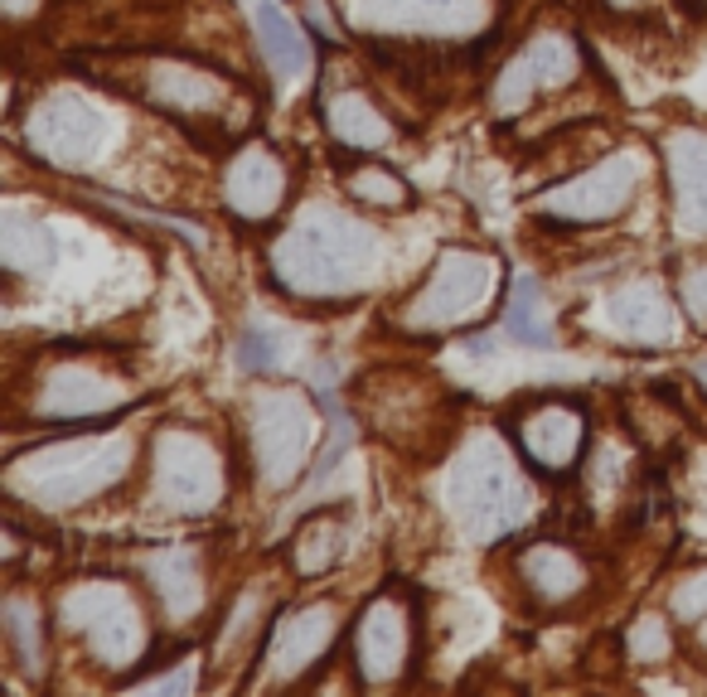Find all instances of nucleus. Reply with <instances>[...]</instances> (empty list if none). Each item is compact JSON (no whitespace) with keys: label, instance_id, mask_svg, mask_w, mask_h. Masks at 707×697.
<instances>
[{"label":"nucleus","instance_id":"f257e3e1","mask_svg":"<svg viewBox=\"0 0 707 697\" xmlns=\"http://www.w3.org/2000/svg\"><path fill=\"white\" fill-rule=\"evenodd\" d=\"M267 262L300 300L359 296L378 267V233L339 209H310L277 237Z\"/></svg>","mask_w":707,"mask_h":697},{"label":"nucleus","instance_id":"f03ea898","mask_svg":"<svg viewBox=\"0 0 707 697\" xmlns=\"http://www.w3.org/2000/svg\"><path fill=\"white\" fill-rule=\"evenodd\" d=\"M131 441L127 436L88 431L68 441H49L15 455L5 465V494L35 508H82L127 475Z\"/></svg>","mask_w":707,"mask_h":697},{"label":"nucleus","instance_id":"7ed1b4c3","mask_svg":"<svg viewBox=\"0 0 707 697\" xmlns=\"http://www.w3.org/2000/svg\"><path fill=\"white\" fill-rule=\"evenodd\" d=\"M247 441H253V470L267 489H291L306 475L310 455L320 446V412L306 392L296 388H267L257 392L253 417H247Z\"/></svg>","mask_w":707,"mask_h":697},{"label":"nucleus","instance_id":"20e7f679","mask_svg":"<svg viewBox=\"0 0 707 697\" xmlns=\"http://www.w3.org/2000/svg\"><path fill=\"white\" fill-rule=\"evenodd\" d=\"M151 494L170 514H214L223 504V455L200 426H160L151 436Z\"/></svg>","mask_w":707,"mask_h":697},{"label":"nucleus","instance_id":"39448f33","mask_svg":"<svg viewBox=\"0 0 707 697\" xmlns=\"http://www.w3.org/2000/svg\"><path fill=\"white\" fill-rule=\"evenodd\" d=\"M68 634H78L88 644L92 663H107V669H131L145 649H151V630L145 616L121 581H82L64 596L59 606Z\"/></svg>","mask_w":707,"mask_h":697},{"label":"nucleus","instance_id":"423d86ee","mask_svg":"<svg viewBox=\"0 0 707 697\" xmlns=\"http://www.w3.org/2000/svg\"><path fill=\"white\" fill-rule=\"evenodd\" d=\"M494 291V257H485L480 247H446L432 262V272L402 306V330L412 335H441L455 330L490 300Z\"/></svg>","mask_w":707,"mask_h":697},{"label":"nucleus","instance_id":"0eeeda50","mask_svg":"<svg viewBox=\"0 0 707 697\" xmlns=\"http://www.w3.org/2000/svg\"><path fill=\"white\" fill-rule=\"evenodd\" d=\"M451 504H455V518H461L465 533H471L475 543H490V538L509 533V528L524 518L528 489L494 441H475L451 480Z\"/></svg>","mask_w":707,"mask_h":697},{"label":"nucleus","instance_id":"6e6552de","mask_svg":"<svg viewBox=\"0 0 707 697\" xmlns=\"http://www.w3.org/2000/svg\"><path fill=\"white\" fill-rule=\"evenodd\" d=\"M640 180H644L640 155L610 151L606 160L587 165V170L557 180L553 190H543L534 209H538V218H543V223H567V228L610 223V218H620L630 204H635Z\"/></svg>","mask_w":707,"mask_h":697},{"label":"nucleus","instance_id":"1a4fd4ad","mask_svg":"<svg viewBox=\"0 0 707 697\" xmlns=\"http://www.w3.org/2000/svg\"><path fill=\"white\" fill-rule=\"evenodd\" d=\"M509 436H514L518 455H524L538 475L567 480V475L577 470V461L587 455L591 422L577 398H567V392H543V398L524 402V408L514 412Z\"/></svg>","mask_w":707,"mask_h":697},{"label":"nucleus","instance_id":"9d476101","mask_svg":"<svg viewBox=\"0 0 707 697\" xmlns=\"http://www.w3.org/2000/svg\"><path fill=\"white\" fill-rule=\"evenodd\" d=\"M581 78V49L567 35H534L524 49L499 64L494 82H490V107L494 117L514 121L534 107L538 98H553V92L571 88Z\"/></svg>","mask_w":707,"mask_h":697},{"label":"nucleus","instance_id":"9b49d317","mask_svg":"<svg viewBox=\"0 0 707 697\" xmlns=\"http://www.w3.org/2000/svg\"><path fill=\"white\" fill-rule=\"evenodd\" d=\"M339 640V610L330 601H310L296 606L267 630L262 649H257V688H291V683L310 679L325 663V654Z\"/></svg>","mask_w":707,"mask_h":697},{"label":"nucleus","instance_id":"f8f14e48","mask_svg":"<svg viewBox=\"0 0 707 697\" xmlns=\"http://www.w3.org/2000/svg\"><path fill=\"white\" fill-rule=\"evenodd\" d=\"M112 141L107 112L98 107L82 92H49L44 102H35V117H29V145H35L44 160L54 165H82L98 160V151Z\"/></svg>","mask_w":707,"mask_h":697},{"label":"nucleus","instance_id":"ddd939ff","mask_svg":"<svg viewBox=\"0 0 707 697\" xmlns=\"http://www.w3.org/2000/svg\"><path fill=\"white\" fill-rule=\"evenodd\" d=\"M412 640H417V630H412L408 601L393 596V591H378L359 610V625H354V673H359V683H369V688L398 683L412 663Z\"/></svg>","mask_w":707,"mask_h":697},{"label":"nucleus","instance_id":"4468645a","mask_svg":"<svg viewBox=\"0 0 707 697\" xmlns=\"http://www.w3.org/2000/svg\"><path fill=\"white\" fill-rule=\"evenodd\" d=\"M141 98L151 107H160L165 117L175 121H214V127H228V102H233V82L223 73H209L190 59H151L141 73Z\"/></svg>","mask_w":707,"mask_h":697},{"label":"nucleus","instance_id":"2eb2a0df","mask_svg":"<svg viewBox=\"0 0 707 697\" xmlns=\"http://www.w3.org/2000/svg\"><path fill=\"white\" fill-rule=\"evenodd\" d=\"M223 204L237 223H272L291 204V165L277 145L253 141L228 160L223 170Z\"/></svg>","mask_w":707,"mask_h":697},{"label":"nucleus","instance_id":"dca6fc26","mask_svg":"<svg viewBox=\"0 0 707 697\" xmlns=\"http://www.w3.org/2000/svg\"><path fill=\"white\" fill-rule=\"evenodd\" d=\"M127 402L117 373L98 369L92 359H68L39 378L35 388V412L49 422H88V417H107L112 408Z\"/></svg>","mask_w":707,"mask_h":697},{"label":"nucleus","instance_id":"f3484780","mask_svg":"<svg viewBox=\"0 0 707 697\" xmlns=\"http://www.w3.org/2000/svg\"><path fill=\"white\" fill-rule=\"evenodd\" d=\"M475 0H345V20L359 29H402V35H455L475 25Z\"/></svg>","mask_w":707,"mask_h":697},{"label":"nucleus","instance_id":"a211bd4d","mask_svg":"<svg viewBox=\"0 0 707 697\" xmlns=\"http://www.w3.org/2000/svg\"><path fill=\"white\" fill-rule=\"evenodd\" d=\"M673 194V228L683 237H707V131L683 127L664 145Z\"/></svg>","mask_w":707,"mask_h":697},{"label":"nucleus","instance_id":"6ab92c4d","mask_svg":"<svg viewBox=\"0 0 707 697\" xmlns=\"http://www.w3.org/2000/svg\"><path fill=\"white\" fill-rule=\"evenodd\" d=\"M514 577H518V586L528 591L534 606L553 610L587 591V562L563 543H528L524 553L514 557Z\"/></svg>","mask_w":707,"mask_h":697},{"label":"nucleus","instance_id":"aec40b11","mask_svg":"<svg viewBox=\"0 0 707 697\" xmlns=\"http://www.w3.org/2000/svg\"><path fill=\"white\" fill-rule=\"evenodd\" d=\"M345 543H349V508L345 504H325L306 518V524L291 533L286 543V557H291V571L300 581H316L325 577L330 567H339L345 557Z\"/></svg>","mask_w":707,"mask_h":697},{"label":"nucleus","instance_id":"412c9836","mask_svg":"<svg viewBox=\"0 0 707 697\" xmlns=\"http://www.w3.org/2000/svg\"><path fill=\"white\" fill-rule=\"evenodd\" d=\"M253 25H257V44H262V59H267V68H272L277 82H296L300 73H310L316 49H310L306 29H300L277 0H257Z\"/></svg>","mask_w":707,"mask_h":697},{"label":"nucleus","instance_id":"4be33fe9","mask_svg":"<svg viewBox=\"0 0 707 697\" xmlns=\"http://www.w3.org/2000/svg\"><path fill=\"white\" fill-rule=\"evenodd\" d=\"M325 131L345 151H383L393 141V121L378 112V102L363 88H339L335 98H325Z\"/></svg>","mask_w":707,"mask_h":697},{"label":"nucleus","instance_id":"5701e85b","mask_svg":"<svg viewBox=\"0 0 707 697\" xmlns=\"http://www.w3.org/2000/svg\"><path fill=\"white\" fill-rule=\"evenodd\" d=\"M606 310H610V330L620 339H630V345H664V339H673V310L664 300V291L650 286V281L620 286Z\"/></svg>","mask_w":707,"mask_h":697},{"label":"nucleus","instance_id":"b1692460","mask_svg":"<svg viewBox=\"0 0 707 697\" xmlns=\"http://www.w3.org/2000/svg\"><path fill=\"white\" fill-rule=\"evenodd\" d=\"M145 571H151L155 601L170 620H190L204 606V567L194 547H160L145 562Z\"/></svg>","mask_w":707,"mask_h":697},{"label":"nucleus","instance_id":"393cba45","mask_svg":"<svg viewBox=\"0 0 707 697\" xmlns=\"http://www.w3.org/2000/svg\"><path fill=\"white\" fill-rule=\"evenodd\" d=\"M54 257H59V243L39 218H29L20 209H10L0 218V262H5L10 276H39L54 267Z\"/></svg>","mask_w":707,"mask_h":697},{"label":"nucleus","instance_id":"a878e982","mask_svg":"<svg viewBox=\"0 0 707 697\" xmlns=\"http://www.w3.org/2000/svg\"><path fill=\"white\" fill-rule=\"evenodd\" d=\"M267 610L272 606H267V596L257 586H247L243 596L233 601V610H228V620L218 625V640H214V663L218 669H228L233 659H243L253 640H267V630H272L267 625Z\"/></svg>","mask_w":707,"mask_h":697},{"label":"nucleus","instance_id":"bb28decb","mask_svg":"<svg viewBox=\"0 0 707 697\" xmlns=\"http://www.w3.org/2000/svg\"><path fill=\"white\" fill-rule=\"evenodd\" d=\"M0 630H5L10 649H15L20 669L44 673V616H39V601L25 591H10L5 606H0Z\"/></svg>","mask_w":707,"mask_h":697},{"label":"nucleus","instance_id":"cd10ccee","mask_svg":"<svg viewBox=\"0 0 707 697\" xmlns=\"http://www.w3.org/2000/svg\"><path fill=\"white\" fill-rule=\"evenodd\" d=\"M504 330L518 339V345H534V349H553V320H548V300L538 276H518L514 291L504 300Z\"/></svg>","mask_w":707,"mask_h":697},{"label":"nucleus","instance_id":"c85d7f7f","mask_svg":"<svg viewBox=\"0 0 707 697\" xmlns=\"http://www.w3.org/2000/svg\"><path fill=\"white\" fill-rule=\"evenodd\" d=\"M345 190L359 204H369V209H388V214H398L412 204L408 180H402L398 170H388L383 160H354L345 170Z\"/></svg>","mask_w":707,"mask_h":697},{"label":"nucleus","instance_id":"c756f323","mask_svg":"<svg viewBox=\"0 0 707 697\" xmlns=\"http://www.w3.org/2000/svg\"><path fill=\"white\" fill-rule=\"evenodd\" d=\"M626 654L630 663L650 669V663H664L673 654V634H669V620L659 616H635V625L626 630Z\"/></svg>","mask_w":707,"mask_h":697},{"label":"nucleus","instance_id":"7c9ffc66","mask_svg":"<svg viewBox=\"0 0 707 697\" xmlns=\"http://www.w3.org/2000/svg\"><path fill=\"white\" fill-rule=\"evenodd\" d=\"M673 616L689 620V625H698V620L707 616V567L673 586Z\"/></svg>","mask_w":707,"mask_h":697},{"label":"nucleus","instance_id":"2f4dec72","mask_svg":"<svg viewBox=\"0 0 707 697\" xmlns=\"http://www.w3.org/2000/svg\"><path fill=\"white\" fill-rule=\"evenodd\" d=\"M277 345H282V339H277L272 330H247L237 359H243V369H277V363H282V349Z\"/></svg>","mask_w":707,"mask_h":697},{"label":"nucleus","instance_id":"473e14b6","mask_svg":"<svg viewBox=\"0 0 707 697\" xmlns=\"http://www.w3.org/2000/svg\"><path fill=\"white\" fill-rule=\"evenodd\" d=\"M679 300L693 325H707V267H693V272L679 281Z\"/></svg>","mask_w":707,"mask_h":697},{"label":"nucleus","instance_id":"72a5a7b5","mask_svg":"<svg viewBox=\"0 0 707 697\" xmlns=\"http://www.w3.org/2000/svg\"><path fill=\"white\" fill-rule=\"evenodd\" d=\"M145 693H190L194 688V669H180V673H170V679H151V683H141Z\"/></svg>","mask_w":707,"mask_h":697},{"label":"nucleus","instance_id":"f704fd0d","mask_svg":"<svg viewBox=\"0 0 707 697\" xmlns=\"http://www.w3.org/2000/svg\"><path fill=\"white\" fill-rule=\"evenodd\" d=\"M39 10V0H5V15L10 20H25V15H35Z\"/></svg>","mask_w":707,"mask_h":697},{"label":"nucleus","instance_id":"c9c22d12","mask_svg":"<svg viewBox=\"0 0 707 697\" xmlns=\"http://www.w3.org/2000/svg\"><path fill=\"white\" fill-rule=\"evenodd\" d=\"M610 10H620V15H640L644 5H650V0H606Z\"/></svg>","mask_w":707,"mask_h":697},{"label":"nucleus","instance_id":"e433bc0d","mask_svg":"<svg viewBox=\"0 0 707 697\" xmlns=\"http://www.w3.org/2000/svg\"><path fill=\"white\" fill-rule=\"evenodd\" d=\"M698 644H703V649H707V616L698 620Z\"/></svg>","mask_w":707,"mask_h":697}]
</instances>
